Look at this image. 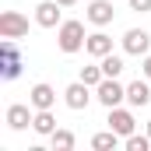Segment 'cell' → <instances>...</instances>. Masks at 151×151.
Listing matches in <instances>:
<instances>
[{
  "label": "cell",
  "mask_w": 151,
  "mask_h": 151,
  "mask_svg": "<svg viewBox=\"0 0 151 151\" xmlns=\"http://www.w3.org/2000/svg\"><path fill=\"white\" fill-rule=\"evenodd\" d=\"M106 123L113 127L119 137H130V134H137V119H134V113H130V109H123V106L109 109V119H106Z\"/></svg>",
  "instance_id": "cell-9"
},
{
  "label": "cell",
  "mask_w": 151,
  "mask_h": 151,
  "mask_svg": "<svg viewBox=\"0 0 151 151\" xmlns=\"http://www.w3.org/2000/svg\"><path fill=\"white\" fill-rule=\"evenodd\" d=\"M84 18H88L95 28H106V25H113V18H116L113 0H91V4H88V11H84Z\"/></svg>",
  "instance_id": "cell-8"
},
{
  "label": "cell",
  "mask_w": 151,
  "mask_h": 151,
  "mask_svg": "<svg viewBox=\"0 0 151 151\" xmlns=\"http://www.w3.org/2000/svg\"><path fill=\"white\" fill-rule=\"evenodd\" d=\"M32 119H35V113H32L25 102L7 106V127H11V130H25V127H32Z\"/></svg>",
  "instance_id": "cell-13"
},
{
  "label": "cell",
  "mask_w": 151,
  "mask_h": 151,
  "mask_svg": "<svg viewBox=\"0 0 151 151\" xmlns=\"http://www.w3.org/2000/svg\"><path fill=\"white\" fill-rule=\"evenodd\" d=\"M49 144H53V151H70L77 144V137H74V130H63V127H56L53 134H49Z\"/></svg>",
  "instance_id": "cell-15"
},
{
  "label": "cell",
  "mask_w": 151,
  "mask_h": 151,
  "mask_svg": "<svg viewBox=\"0 0 151 151\" xmlns=\"http://www.w3.org/2000/svg\"><path fill=\"white\" fill-rule=\"evenodd\" d=\"M148 137H151V119H148Z\"/></svg>",
  "instance_id": "cell-23"
},
{
  "label": "cell",
  "mask_w": 151,
  "mask_h": 151,
  "mask_svg": "<svg viewBox=\"0 0 151 151\" xmlns=\"http://www.w3.org/2000/svg\"><path fill=\"white\" fill-rule=\"evenodd\" d=\"M99 63H102V70H106V77H119L123 70H127V63H123V56H116V53H109V56H102Z\"/></svg>",
  "instance_id": "cell-17"
},
{
  "label": "cell",
  "mask_w": 151,
  "mask_h": 151,
  "mask_svg": "<svg viewBox=\"0 0 151 151\" xmlns=\"http://www.w3.org/2000/svg\"><path fill=\"white\" fill-rule=\"evenodd\" d=\"M28 102H32V109H53L56 106V88L46 84V81H39V84H32V91H28Z\"/></svg>",
  "instance_id": "cell-10"
},
{
  "label": "cell",
  "mask_w": 151,
  "mask_h": 151,
  "mask_svg": "<svg viewBox=\"0 0 151 151\" xmlns=\"http://www.w3.org/2000/svg\"><path fill=\"white\" fill-rule=\"evenodd\" d=\"M123 148L127 151H148L151 148V137L148 134H130V137H123Z\"/></svg>",
  "instance_id": "cell-19"
},
{
  "label": "cell",
  "mask_w": 151,
  "mask_h": 151,
  "mask_svg": "<svg viewBox=\"0 0 151 151\" xmlns=\"http://www.w3.org/2000/svg\"><path fill=\"white\" fill-rule=\"evenodd\" d=\"M35 25L39 28H60L63 25V4L60 0H42L35 7Z\"/></svg>",
  "instance_id": "cell-4"
},
{
  "label": "cell",
  "mask_w": 151,
  "mask_h": 151,
  "mask_svg": "<svg viewBox=\"0 0 151 151\" xmlns=\"http://www.w3.org/2000/svg\"><path fill=\"white\" fill-rule=\"evenodd\" d=\"M141 70H144V77H148V81H151V53H148V56H144V63H141Z\"/></svg>",
  "instance_id": "cell-21"
},
{
  "label": "cell",
  "mask_w": 151,
  "mask_h": 151,
  "mask_svg": "<svg viewBox=\"0 0 151 151\" xmlns=\"http://www.w3.org/2000/svg\"><path fill=\"white\" fill-rule=\"evenodd\" d=\"M123 53H130V56H148L151 53V35L144 28H127V32H123Z\"/></svg>",
  "instance_id": "cell-6"
},
{
  "label": "cell",
  "mask_w": 151,
  "mask_h": 151,
  "mask_svg": "<svg viewBox=\"0 0 151 151\" xmlns=\"http://www.w3.org/2000/svg\"><path fill=\"white\" fill-rule=\"evenodd\" d=\"M32 130H35L39 137H49V134L56 130V116H53V109H35V119H32Z\"/></svg>",
  "instance_id": "cell-14"
},
{
  "label": "cell",
  "mask_w": 151,
  "mask_h": 151,
  "mask_svg": "<svg viewBox=\"0 0 151 151\" xmlns=\"http://www.w3.org/2000/svg\"><path fill=\"white\" fill-rule=\"evenodd\" d=\"M95 99H99L106 109H116V106L127 99V84H119L116 77H102V84L95 88Z\"/></svg>",
  "instance_id": "cell-3"
},
{
  "label": "cell",
  "mask_w": 151,
  "mask_h": 151,
  "mask_svg": "<svg viewBox=\"0 0 151 151\" xmlns=\"http://www.w3.org/2000/svg\"><path fill=\"white\" fill-rule=\"evenodd\" d=\"M0 35L4 39H25L28 35V18L18 11H4L0 14Z\"/></svg>",
  "instance_id": "cell-5"
},
{
  "label": "cell",
  "mask_w": 151,
  "mask_h": 151,
  "mask_svg": "<svg viewBox=\"0 0 151 151\" xmlns=\"http://www.w3.org/2000/svg\"><path fill=\"white\" fill-rule=\"evenodd\" d=\"M63 102H67V109H88V102H91V84H84V81H74V84H67L63 88Z\"/></svg>",
  "instance_id": "cell-7"
},
{
  "label": "cell",
  "mask_w": 151,
  "mask_h": 151,
  "mask_svg": "<svg viewBox=\"0 0 151 151\" xmlns=\"http://www.w3.org/2000/svg\"><path fill=\"white\" fill-rule=\"evenodd\" d=\"M102 77H106V70H102V63H91V67H81V81H84V84H91V88H99V84H102Z\"/></svg>",
  "instance_id": "cell-18"
},
{
  "label": "cell",
  "mask_w": 151,
  "mask_h": 151,
  "mask_svg": "<svg viewBox=\"0 0 151 151\" xmlns=\"http://www.w3.org/2000/svg\"><path fill=\"white\" fill-rule=\"evenodd\" d=\"M84 42H88V32H84V21H77V18H70V21H63L60 28H56V46H60V53H81L84 49Z\"/></svg>",
  "instance_id": "cell-1"
},
{
  "label": "cell",
  "mask_w": 151,
  "mask_h": 151,
  "mask_svg": "<svg viewBox=\"0 0 151 151\" xmlns=\"http://www.w3.org/2000/svg\"><path fill=\"white\" fill-rule=\"evenodd\" d=\"M21 74V53H18V39H4L0 42V77L14 81Z\"/></svg>",
  "instance_id": "cell-2"
},
{
  "label": "cell",
  "mask_w": 151,
  "mask_h": 151,
  "mask_svg": "<svg viewBox=\"0 0 151 151\" xmlns=\"http://www.w3.org/2000/svg\"><path fill=\"white\" fill-rule=\"evenodd\" d=\"M91 148H95V151H116V148H119V134H116L113 127L102 130V134H95V137H91Z\"/></svg>",
  "instance_id": "cell-16"
},
{
  "label": "cell",
  "mask_w": 151,
  "mask_h": 151,
  "mask_svg": "<svg viewBox=\"0 0 151 151\" xmlns=\"http://www.w3.org/2000/svg\"><path fill=\"white\" fill-rule=\"evenodd\" d=\"M127 102H130L134 109H144V106L151 102V81H148V77H144V81L137 77V81L127 84Z\"/></svg>",
  "instance_id": "cell-11"
},
{
  "label": "cell",
  "mask_w": 151,
  "mask_h": 151,
  "mask_svg": "<svg viewBox=\"0 0 151 151\" xmlns=\"http://www.w3.org/2000/svg\"><path fill=\"white\" fill-rule=\"evenodd\" d=\"M130 11H137V14H148V11H151V0H130Z\"/></svg>",
  "instance_id": "cell-20"
},
{
  "label": "cell",
  "mask_w": 151,
  "mask_h": 151,
  "mask_svg": "<svg viewBox=\"0 0 151 151\" xmlns=\"http://www.w3.org/2000/svg\"><path fill=\"white\" fill-rule=\"evenodd\" d=\"M84 53H88V56H95V60H102V56H109V53H113V39L99 28V32H91V35H88Z\"/></svg>",
  "instance_id": "cell-12"
},
{
  "label": "cell",
  "mask_w": 151,
  "mask_h": 151,
  "mask_svg": "<svg viewBox=\"0 0 151 151\" xmlns=\"http://www.w3.org/2000/svg\"><path fill=\"white\" fill-rule=\"evenodd\" d=\"M60 4H63V7H74V4H77V0H60Z\"/></svg>",
  "instance_id": "cell-22"
}]
</instances>
